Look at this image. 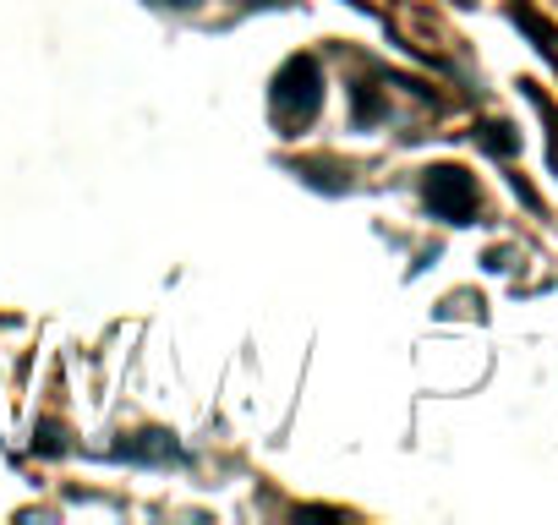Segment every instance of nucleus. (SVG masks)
I'll use <instances>...</instances> for the list:
<instances>
[{
    "label": "nucleus",
    "instance_id": "nucleus-1",
    "mask_svg": "<svg viewBox=\"0 0 558 525\" xmlns=\"http://www.w3.org/2000/svg\"><path fill=\"white\" fill-rule=\"evenodd\" d=\"M318 105H324V66L313 56H291L286 66L274 72V83H268L274 121L286 132H296V126H307L318 115Z\"/></svg>",
    "mask_w": 558,
    "mask_h": 525
},
{
    "label": "nucleus",
    "instance_id": "nucleus-2",
    "mask_svg": "<svg viewBox=\"0 0 558 525\" xmlns=\"http://www.w3.org/2000/svg\"><path fill=\"white\" fill-rule=\"evenodd\" d=\"M422 197H427V208H433L444 224H471L476 208H482L476 181H471L460 164H433V170L422 175Z\"/></svg>",
    "mask_w": 558,
    "mask_h": 525
},
{
    "label": "nucleus",
    "instance_id": "nucleus-3",
    "mask_svg": "<svg viewBox=\"0 0 558 525\" xmlns=\"http://www.w3.org/2000/svg\"><path fill=\"white\" fill-rule=\"evenodd\" d=\"M116 454H121V460H137V465H181V443H175L170 432H159V427L126 432V438L116 443Z\"/></svg>",
    "mask_w": 558,
    "mask_h": 525
},
{
    "label": "nucleus",
    "instance_id": "nucleus-4",
    "mask_svg": "<svg viewBox=\"0 0 558 525\" xmlns=\"http://www.w3.org/2000/svg\"><path fill=\"white\" fill-rule=\"evenodd\" d=\"M351 115H356V126H373V121L389 115V105H384L367 83H356V88H351Z\"/></svg>",
    "mask_w": 558,
    "mask_h": 525
},
{
    "label": "nucleus",
    "instance_id": "nucleus-5",
    "mask_svg": "<svg viewBox=\"0 0 558 525\" xmlns=\"http://www.w3.org/2000/svg\"><path fill=\"white\" fill-rule=\"evenodd\" d=\"M482 143H487L493 154H514V143H520V137H514V126H504V121H487V126H482Z\"/></svg>",
    "mask_w": 558,
    "mask_h": 525
},
{
    "label": "nucleus",
    "instance_id": "nucleus-6",
    "mask_svg": "<svg viewBox=\"0 0 558 525\" xmlns=\"http://www.w3.org/2000/svg\"><path fill=\"white\" fill-rule=\"evenodd\" d=\"M34 449L61 454V449H66V443H61V427H56V422H39V427H34Z\"/></svg>",
    "mask_w": 558,
    "mask_h": 525
},
{
    "label": "nucleus",
    "instance_id": "nucleus-7",
    "mask_svg": "<svg viewBox=\"0 0 558 525\" xmlns=\"http://www.w3.org/2000/svg\"><path fill=\"white\" fill-rule=\"evenodd\" d=\"M175 7H192V0H175Z\"/></svg>",
    "mask_w": 558,
    "mask_h": 525
}]
</instances>
